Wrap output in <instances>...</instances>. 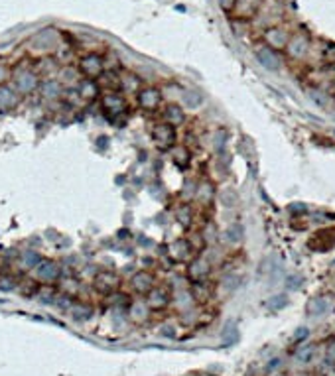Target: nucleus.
<instances>
[{
    "label": "nucleus",
    "instance_id": "obj_14",
    "mask_svg": "<svg viewBox=\"0 0 335 376\" xmlns=\"http://www.w3.org/2000/svg\"><path fill=\"white\" fill-rule=\"evenodd\" d=\"M257 59L260 61L262 67H266V69H270V71H278L280 69V57H278V53L276 50H272L268 46H264V48H258L257 50Z\"/></svg>",
    "mask_w": 335,
    "mask_h": 376
},
{
    "label": "nucleus",
    "instance_id": "obj_18",
    "mask_svg": "<svg viewBox=\"0 0 335 376\" xmlns=\"http://www.w3.org/2000/svg\"><path fill=\"white\" fill-rule=\"evenodd\" d=\"M266 39H268V48L272 50H286V46H288V34L284 32L282 28H272L266 32Z\"/></svg>",
    "mask_w": 335,
    "mask_h": 376
},
{
    "label": "nucleus",
    "instance_id": "obj_23",
    "mask_svg": "<svg viewBox=\"0 0 335 376\" xmlns=\"http://www.w3.org/2000/svg\"><path fill=\"white\" fill-rule=\"evenodd\" d=\"M300 349L296 352V363L298 364H309L313 361V357H316V351H318V347L313 345V343H304V345H298Z\"/></svg>",
    "mask_w": 335,
    "mask_h": 376
},
{
    "label": "nucleus",
    "instance_id": "obj_28",
    "mask_svg": "<svg viewBox=\"0 0 335 376\" xmlns=\"http://www.w3.org/2000/svg\"><path fill=\"white\" fill-rule=\"evenodd\" d=\"M284 286L288 291H298V289L304 286V278L300 276V274H288L286 280H284Z\"/></svg>",
    "mask_w": 335,
    "mask_h": 376
},
{
    "label": "nucleus",
    "instance_id": "obj_22",
    "mask_svg": "<svg viewBox=\"0 0 335 376\" xmlns=\"http://www.w3.org/2000/svg\"><path fill=\"white\" fill-rule=\"evenodd\" d=\"M223 238L229 242V244H241L243 238H245V226L241 223H231L223 231Z\"/></svg>",
    "mask_w": 335,
    "mask_h": 376
},
{
    "label": "nucleus",
    "instance_id": "obj_11",
    "mask_svg": "<svg viewBox=\"0 0 335 376\" xmlns=\"http://www.w3.org/2000/svg\"><path fill=\"white\" fill-rule=\"evenodd\" d=\"M79 73L85 77V79H93V81H99L101 75L104 73V61L101 55L97 53H89V55H83L79 59Z\"/></svg>",
    "mask_w": 335,
    "mask_h": 376
},
{
    "label": "nucleus",
    "instance_id": "obj_2",
    "mask_svg": "<svg viewBox=\"0 0 335 376\" xmlns=\"http://www.w3.org/2000/svg\"><path fill=\"white\" fill-rule=\"evenodd\" d=\"M152 140H154L156 148L162 152H172L180 142H178V128L172 126L166 120H160L152 126Z\"/></svg>",
    "mask_w": 335,
    "mask_h": 376
},
{
    "label": "nucleus",
    "instance_id": "obj_7",
    "mask_svg": "<svg viewBox=\"0 0 335 376\" xmlns=\"http://www.w3.org/2000/svg\"><path fill=\"white\" fill-rule=\"evenodd\" d=\"M144 300L148 303V307L152 309V314H162V311H166L168 307H170V303L174 300V294H172L170 286L160 284V286H156Z\"/></svg>",
    "mask_w": 335,
    "mask_h": 376
},
{
    "label": "nucleus",
    "instance_id": "obj_36",
    "mask_svg": "<svg viewBox=\"0 0 335 376\" xmlns=\"http://www.w3.org/2000/svg\"><path fill=\"white\" fill-rule=\"evenodd\" d=\"M331 93H333V97H335V85H333V89H331Z\"/></svg>",
    "mask_w": 335,
    "mask_h": 376
},
{
    "label": "nucleus",
    "instance_id": "obj_33",
    "mask_svg": "<svg viewBox=\"0 0 335 376\" xmlns=\"http://www.w3.org/2000/svg\"><path fill=\"white\" fill-rule=\"evenodd\" d=\"M288 211H290V213H306L308 207H306L304 203H292V205H288Z\"/></svg>",
    "mask_w": 335,
    "mask_h": 376
},
{
    "label": "nucleus",
    "instance_id": "obj_9",
    "mask_svg": "<svg viewBox=\"0 0 335 376\" xmlns=\"http://www.w3.org/2000/svg\"><path fill=\"white\" fill-rule=\"evenodd\" d=\"M129 286L138 298H146V296L158 286V284H156V274L154 272H150V270H138V272H134L132 278L129 280Z\"/></svg>",
    "mask_w": 335,
    "mask_h": 376
},
{
    "label": "nucleus",
    "instance_id": "obj_15",
    "mask_svg": "<svg viewBox=\"0 0 335 376\" xmlns=\"http://www.w3.org/2000/svg\"><path fill=\"white\" fill-rule=\"evenodd\" d=\"M192 158H194V154L190 150V146H185V144H178L172 150V162L176 168H180L181 172H185L192 165Z\"/></svg>",
    "mask_w": 335,
    "mask_h": 376
},
{
    "label": "nucleus",
    "instance_id": "obj_37",
    "mask_svg": "<svg viewBox=\"0 0 335 376\" xmlns=\"http://www.w3.org/2000/svg\"><path fill=\"white\" fill-rule=\"evenodd\" d=\"M333 138H335V128H333Z\"/></svg>",
    "mask_w": 335,
    "mask_h": 376
},
{
    "label": "nucleus",
    "instance_id": "obj_26",
    "mask_svg": "<svg viewBox=\"0 0 335 376\" xmlns=\"http://www.w3.org/2000/svg\"><path fill=\"white\" fill-rule=\"evenodd\" d=\"M219 201L223 207H235L239 203V193L233 187H225L219 193Z\"/></svg>",
    "mask_w": 335,
    "mask_h": 376
},
{
    "label": "nucleus",
    "instance_id": "obj_38",
    "mask_svg": "<svg viewBox=\"0 0 335 376\" xmlns=\"http://www.w3.org/2000/svg\"><path fill=\"white\" fill-rule=\"evenodd\" d=\"M207 376H217V374H207Z\"/></svg>",
    "mask_w": 335,
    "mask_h": 376
},
{
    "label": "nucleus",
    "instance_id": "obj_8",
    "mask_svg": "<svg viewBox=\"0 0 335 376\" xmlns=\"http://www.w3.org/2000/svg\"><path fill=\"white\" fill-rule=\"evenodd\" d=\"M136 102L144 113H158L162 109V102H164V97H162V91L158 87H150V85H144L142 91L136 95Z\"/></svg>",
    "mask_w": 335,
    "mask_h": 376
},
{
    "label": "nucleus",
    "instance_id": "obj_29",
    "mask_svg": "<svg viewBox=\"0 0 335 376\" xmlns=\"http://www.w3.org/2000/svg\"><path fill=\"white\" fill-rule=\"evenodd\" d=\"M225 144H227V130L219 128V130L215 132V142H213L215 152H217V154H221V152H223V148H225Z\"/></svg>",
    "mask_w": 335,
    "mask_h": 376
},
{
    "label": "nucleus",
    "instance_id": "obj_3",
    "mask_svg": "<svg viewBox=\"0 0 335 376\" xmlns=\"http://www.w3.org/2000/svg\"><path fill=\"white\" fill-rule=\"evenodd\" d=\"M166 250H168V256L178 264H190L197 254H201V252L195 248L194 240H192V238H185V237H180V238H176V240H172V242L168 244Z\"/></svg>",
    "mask_w": 335,
    "mask_h": 376
},
{
    "label": "nucleus",
    "instance_id": "obj_27",
    "mask_svg": "<svg viewBox=\"0 0 335 376\" xmlns=\"http://www.w3.org/2000/svg\"><path fill=\"white\" fill-rule=\"evenodd\" d=\"M288 305V296L286 294H276L268 300V309L270 311H280Z\"/></svg>",
    "mask_w": 335,
    "mask_h": 376
},
{
    "label": "nucleus",
    "instance_id": "obj_5",
    "mask_svg": "<svg viewBox=\"0 0 335 376\" xmlns=\"http://www.w3.org/2000/svg\"><path fill=\"white\" fill-rule=\"evenodd\" d=\"M213 272V262L207 258L205 252L197 254L192 262L187 264V280L190 284H205Z\"/></svg>",
    "mask_w": 335,
    "mask_h": 376
},
{
    "label": "nucleus",
    "instance_id": "obj_10",
    "mask_svg": "<svg viewBox=\"0 0 335 376\" xmlns=\"http://www.w3.org/2000/svg\"><path fill=\"white\" fill-rule=\"evenodd\" d=\"M335 307V296L333 294H316L311 296L306 303V314L309 317H323Z\"/></svg>",
    "mask_w": 335,
    "mask_h": 376
},
{
    "label": "nucleus",
    "instance_id": "obj_25",
    "mask_svg": "<svg viewBox=\"0 0 335 376\" xmlns=\"http://www.w3.org/2000/svg\"><path fill=\"white\" fill-rule=\"evenodd\" d=\"M203 95L199 93V91H185L183 93V105H185V109H192V111H195V109H199L201 105H203Z\"/></svg>",
    "mask_w": 335,
    "mask_h": 376
},
{
    "label": "nucleus",
    "instance_id": "obj_31",
    "mask_svg": "<svg viewBox=\"0 0 335 376\" xmlns=\"http://www.w3.org/2000/svg\"><path fill=\"white\" fill-rule=\"evenodd\" d=\"M73 317H75V319H87V317H91V307H87V305L75 307V309H73Z\"/></svg>",
    "mask_w": 335,
    "mask_h": 376
},
{
    "label": "nucleus",
    "instance_id": "obj_17",
    "mask_svg": "<svg viewBox=\"0 0 335 376\" xmlns=\"http://www.w3.org/2000/svg\"><path fill=\"white\" fill-rule=\"evenodd\" d=\"M144 87L142 79L134 73H124L120 75V93L122 95H138Z\"/></svg>",
    "mask_w": 335,
    "mask_h": 376
},
{
    "label": "nucleus",
    "instance_id": "obj_35",
    "mask_svg": "<svg viewBox=\"0 0 335 376\" xmlns=\"http://www.w3.org/2000/svg\"><path fill=\"white\" fill-rule=\"evenodd\" d=\"M10 77V71L4 67V65H0V85H4V81Z\"/></svg>",
    "mask_w": 335,
    "mask_h": 376
},
{
    "label": "nucleus",
    "instance_id": "obj_24",
    "mask_svg": "<svg viewBox=\"0 0 335 376\" xmlns=\"http://www.w3.org/2000/svg\"><path fill=\"white\" fill-rule=\"evenodd\" d=\"M18 102V93L8 85H0V109H10Z\"/></svg>",
    "mask_w": 335,
    "mask_h": 376
},
{
    "label": "nucleus",
    "instance_id": "obj_4",
    "mask_svg": "<svg viewBox=\"0 0 335 376\" xmlns=\"http://www.w3.org/2000/svg\"><path fill=\"white\" fill-rule=\"evenodd\" d=\"M120 286H122V280L113 270H101L97 276L93 278V289L99 296H104V298H111V296L118 294Z\"/></svg>",
    "mask_w": 335,
    "mask_h": 376
},
{
    "label": "nucleus",
    "instance_id": "obj_12",
    "mask_svg": "<svg viewBox=\"0 0 335 376\" xmlns=\"http://www.w3.org/2000/svg\"><path fill=\"white\" fill-rule=\"evenodd\" d=\"M217 187H215V183L211 181V179H201V181H197L195 183V195H194V201L199 205V207H207V205H211L213 201L217 199Z\"/></svg>",
    "mask_w": 335,
    "mask_h": 376
},
{
    "label": "nucleus",
    "instance_id": "obj_30",
    "mask_svg": "<svg viewBox=\"0 0 335 376\" xmlns=\"http://www.w3.org/2000/svg\"><path fill=\"white\" fill-rule=\"evenodd\" d=\"M309 337V329L308 327H298L296 331H294V335H292V341L296 343V345H302V343H306Z\"/></svg>",
    "mask_w": 335,
    "mask_h": 376
},
{
    "label": "nucleus",
    "instance_id": "obj_20",
    "mask_svg": "<svg viewBox=\"0 0 335 376\" xmlns=\"http://www.w3.org/2000/svg\"><path fill=\"white\" fill-rule=\"evenodd\" d=\"M237 341H239V325L233 319H229L223 325V331H221V345L223 347H233V345H237Z\"/></svg>",
    "mask_w": 335,
    "mask_h": 376
},
{
    "label": "nucleus",
    "instance_id": "obj_32",
    "mask_svg": "<svg viewBox=\"0 0 335 376\" xmlns=\"http://www.w3.org/2000/svg\"><path fill=\"white\" fill-rule=\"evenodd\" d=\"M280 364H282V359H278V357L272 359V363H266V366H264V372H266V374H272Z\"/></svg>",
    "mask_w": 335,
    "mask_h": 376
},
{
    "label": "nucleus",
    "instance_id": "obj_21",
    "mask_svg": "<svg viewBox=\"0 0 335 376\" xmlns=\"http://www.w3.org/2000/svg\"><path fill=\"white\" fill-rule=\"evenodd\" d=\"M194 207L190 203H181L180 207L176 209V221L180 223V226L183 231H187L190 226L194 225Z\"/></svg>",
    "mask_w": 335,
    "mask_h": 376
},
{
    "label": "nucleus",
    "instance_id": "obj_16",
    "mask_svg": "<svg viewBox=\"0 0 335 376\" xmlns=\"http://www.w3.org/2000/svg\"><path fill=\"white\" fill-rule=\"evenodd\" d=\"M162 113H164V120L170 122L172 126H181L185 120H187V116H185V111L181 109L180 105H176V102H168L166 107L162 109Z\"/></svg>",
    "mask_w": 335,
    "mask_h": 376
},
{
    "label": "nucleus",
    "instance_id": "obj_19",
    "mask_svg": "<svg viewBox=\"0 0 335 376\" xmlns=\"http://www.w3.org/2000/svg\"><path fill=\"white\" fill-rule=\"evenodd\" d=\"M77 93L83 100H95L99 97V93H101V87H99V83L93 81V79H83V81L79 83Z\"/></svg>",
    "mask_w": 335,
    "mask_h": 376
},
{
    "label": "nucleus",
    "instance_id": "obj_1",
    "mask_svg": "<svg viewBox=\"0 0 335 376\" xmlns=\"http://www.w3.org/2000/svg\"><path fill=\"white\" fill-rule=\"evenodd\" d=\"M101 107H103L104 114L113 120V122H120L129 116V100L127 95H122L120 91H107L101 97Z\"/></svg>",
    "mask_w": 335,
    "mask_h": 376
},
{
    "label": "nucleus",
    "instance_id": "obj_6",
    "mask_svg": "<svg viewBox=\"0 0 335 376\" xmlns=\"http://www.w3.org/2000/svg\"><path fill=\"white\" fill-rule=\"evenodd\" d=\"M308 248L313 252H331L335 248V226H323L318 228L308 238Z\"/></svg>",
    "mask_w": 335,
    "mask_h": 376
},
{
    "label": "nucleus",
    "instance_id": "obj_13",
    "mask_svg": "<svg viewBox=\"0 0 335 376\" xmlns=\"http://www.w3.org/2000/svg\"><path fill=\"white\" fill-rule=\"evenodd\" d=\"M127 314H129L130 321L142 325V323H146L152 317V309L148 307V303H146L144 298H134V300H130L129 307H127Z\"/></svg>",
    "mask_w": 335,
    "mask_h": 376
},
{
    "label": "nucleus",
    "instance_id": "obj_34",
    "mask_svg": "<svg viewBox=\"0 0 335 376\" xmlns=\"http://www.w3.org/2000/svg\"><path fill=\"white\" fill-rule=\"evenodd\" d=\"M219 2H221V8L227 10V12H231L233 8H235V4H237V0H219Z\"/></svg>",
    "mask_w": 335,
    "mask_h": 376
}]
</instances>
